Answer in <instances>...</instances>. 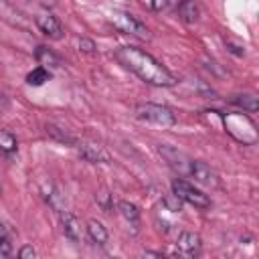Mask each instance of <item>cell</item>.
I'll list each match as a JSON object with an SVG mask.
<instances>
[{"mask_svg":"<svg viewBox=\"0 0 259 259\" xmlns=\"http://www.w3.org/2000/svg\"><path fill=\"white\" fill-rule=\"evenodd\" d=\"M115 59L127 71L138 75L142 81L156 87H172L176 85V77L150 53L140 47H119L115 51Z\"/></svg>","mask_w":259,"mask_h":259,"instance_id":"cell-1","label":"cell"},{"mask_svg":"<svg viewBox=\"0 0 259 259\" xmlns=\"http://www.w3.org/2000/svg\"><path fill=\"white\" fill-rule=\"evenodd\" d=\"M136 117L148 123H156V125H164L170 127L176 123V113L160 103H140L136 107Z\"/></svg>","mask_w":259,"mask_h":259,"instance_id":"cell-2","label":"cell"},{"mask_svg":"<svg viewBox=\"0 0 259 259\" xmlns=\"http://www.w3.org/2000/svg\"><path fill=\"white\" fill-rule=\"evenodd\" d=\"M172 194H174L178 200H184V202L192 204L194 208H200V210L210 208V198H208L202 190H198L194 184H190L188 180L174 178V180H172Z\"/></svg>","mask_w":259,"mask_h":259,"instance_id":"cell-3","label":"cell"},{"mask_svg":"<svg viewBox=\"0 0 259 259\" xmlns=\"http://www.w3.org/2000/svg\"><path fill=\"white\" fill-rule=\"evenodd\" d=\"M111 22L123 34H132V36H138V38H150L148 26L138 16H134L130 12H113L111 14Z\"/></svg>","mask_w":259,"mask_h":259,"instance_id":"cell-4","label":"cell"},{"mask_svg":"<svg viewBox=\"0 0 259 259\" xmlns=\"http://www.w3.org/2000/svg\"><path fill=\"white\" fill-rule=\"evenodd\" d=\"M158 152L162 154V158L168 162V166L172 168V170H176L178 174H184V176H188V170H190V164H192V160L184 154V152H180V150H176V148H172V146H160L158 148Z\"/></svg>","mask_w":259,"mask_h":259,"instance_id":"cell-5","label":"cell"},{"mask_svg":"<svg viewBox=\"0 0 259 259\" xmlns=\"http://www.w3.org/2000/svg\"><path fill=\"white\" fill-rule=\"evenodd\" d=\"M36 26H38V30H40L45 36H49V38H53V40H59V38H63V34H65L61 20H59L55 14H51V12H40V14L36 16Z\"/></svg>","mask_w":259,"mask_h":259,"instance_id":"cell-6","label":"cell"},{"mask_svg":"<svg viewBox=\"0 0 259 259\" xmlns=\"http://www.w3.org/2000/svg\"><path fill=\"white\" fill-rule=\"evenodd\" d=\"M188 176H192L194 182H198V184H202V186H219V176H217V172H214L208 164H204V162H200V160H192L190 170H188Z\"/></svg>","mask_w":259,"mask_h":259,"instance_id":"cell-7","label":"cell"},{"mask_svg":"<svg viewBox=\"0 0 259 259\" xmlns=\"http://www.w3.org/2000/svg\"><path fill=\"white\" fill-rule=\"evenodd\" d=\"M61 227H63V233L69 241L73 243H81L83 237H85V227L83 223L73 214V212H61Z\"/></svg>","mask_w":259,"mask_h":259,"instance_id":"cell-8","label":"cell"},{"mask_svg":"<svg viewBox=\"0 0 259 259\" xmlns=\"http://www.w3.org/2000/svg\"><path fill=\"white\" fill-rule=\"evenodd\" d=\"M200 247H202V241L196 233H180L178 235V241H176V249H178V255L182 257H196L200 253Z\"/></svg>","mask_w":259,"mask_h":259,"instance_id":"cell-9","label":"cell"},{"mask_svg":"<svg viewBox=\"0 0 259 259\" xmlns=\"http://www.w3.org/2000/svg\"><path fill=\"white\" fill-rule=\"evenodd\" d=\"M79 148V156L85 160V162H91V164H109V154L97 146V144H91V142H81L77 144Z\"/></svg>","mask_w":259,"mask_h":259,"instance_id":"cell-10","label":"cell"},{"mask_svg":"<svg viewBox=\"0 0 259 259\" xmlns=\"http://www.w3.org/2000/svg\"><path fill=\"white\" fill-rule=\"evenodd\" d=\"M34 59H36V63L40 65V67H53V69H57V67H61L63 63H61V57L57 55V53H53L51 49H47V47H36V51H34Z\"/></svg>","mask_w":259,"mask_h":259,"instance_id":"cell-11","label":"cell"},{"mask_svg":"<svg viewBox=\"0 0 259 259\" xmlns=\"http://www.w3.org/2000/svg\"><path fill=\"white\" fill-rule=\"evenodd\" d=\"M85 231H87L89 239H91L93 243H97V245H105V243H107V239H109L107 229H105V227H103V223H101V221H97V219L87 221Z\"/></svg>","mask_w":259,"mask_h":259,"instance_id":"cell-12","label":"cell"},{"mask_svg":"<svg viewBox=\"0 0 259 259\" xmlns=\"http://www.w3.org/2000/svg\"><path fill=\"white\" fill-rule=\"evenodd\" d=\"M178 16L184 22H196L200 16V6L196 0H180L178 4Z\"/></svg>","mask_w":259,"mask_h":259,"instance_id":"cell-13","label":"cell"},{"mask_svg":"<svg viewBox=\"0 0 259 259\" xmlns=\"http://www.w3.org/2000/svg\"><path fill=\"white\" fill-rule=\"evenodd\" d=\"M45 132H47V136H49V138H53V140H57V142H61V144L77 146V138H75L73 134H69L67 130H63V127L55 125V123H47V125H45Z\"/></svg>","mask_w":259,"mask_h":259,"instance_id":"cell-14","label":"cell"},{"mask_svg":"<svg viewBox=\"0 0 259 259\" xmlns=\"http://www.w3.org/2000/svg\"><path fill=\"white\" fill-rule=\"evenodd\" d=\"M117 210H119V214L127 221V223H138L140 221V210H138V206L136 204H132V202H127V200H121L119 204H117Z\"/></svg>","mask_w":259,"mask_h":259,"instance_id":"cell-15","label":"cell"},{"mask_svg":"<svg viewBox=\"0 0 259 259\" xmlns=\"http://www.w3.org/2000/svg\"><path fill=\"white\" fill-rule=\"evenodd\" d=\"M49 77H51V73H49L45 67H34V69L26 75V83H28V85L38 87V85L47 83V81H49Z\"/></svg>","mask_w":259,"mask_h":259,"instance_id":"cell-16","label":"cell"},{"mask_svg":"<svg viewBox=\"0 0 259 259\" xmlns=\"http://www.w3.org/2000/svg\"><path fill=\"white\" fill-rule=\"evenodd\" d=\"M235 105H239V107H243L245 111H249V113H255L257 111V97L255 95H233V99H231Z\"/></svg>","mask_w":259,"mask_h":259,"instance_id":"cell-17","label":"cell"},{"mask_svg":"<svg viewBox=\"0 0 259 259\" xmlns=\"http://www.w3.org/2000/svg\"><path fill=\"white\" fill-rule=\"evenodd\" d=\"M16 138H14V134L12 132H8V130H0V150L4 152V154H14L16 152Z\"/></svg>","mask_w":259,"mask_h":259,"instance_id":"cell-18","label":"cell"},{"mask_svg":"<svg viewBox=\"0 0 259 259\" xmlns=\"http://www.w3.org/2000/svg\"><path fill=\"white\" fill-rule=\"evenodd\" d=\"M10 241H12V239H10V233H8V227L0 223V253H4V255H8V253L12 251V243H10Z\"/></svg>","mask_w":259,"mask_h":259,"instance_id":"cell-19","label":"cell"},{"mask_svg":"<svg viewBox=\"0 0 259 259\" xmlns=\"http://www.w3.org/2000/svg\"><path fill=\"white\" fill-rule=\"evenodd\" d=\"M150 10H154V12H158V10H164L166 6H168V0H142Z\"/></svg>","mask_w":259,"mask_h":259,"instance_id":"cell-20","label":"cell"},{"mask_svg":"<svg viewBox=\"0 0 259 259\" xmlns=\"http://www.w3.org/2000/svg\"><path fill=\"white\" fill-rule=\"evenodd\" d=\"M79 49L83 51V53H95V42L93 40H89V38H79Z\"/></svg>","mask_w":259,"mask_h":259,"instance_id":"cell-21","label":"cell"},{"mask_svg":"<svg viewBox=\"0 0 259 259\" xmlns=\"http://www.w3.org/2000/svg\"><path fill=\"white\" fill-rule=\"evenodd\" d=\"M18 257H20V259H34V257H36V251H34L30 245H24V247H20Z\"/></svg>","mask_w":259,"mask_h":259,"instance_id":"cell-22","label":"cell"}]
</instances>
